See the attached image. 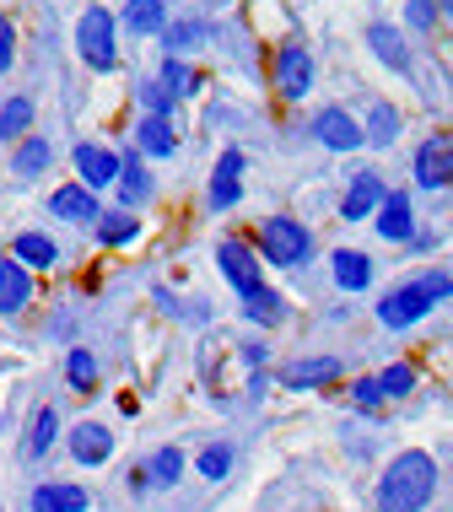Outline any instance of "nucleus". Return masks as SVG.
<instances>
[{
    "mask_svg": "<svg viewBox=\"0 0 453 512\" xmlns=\"http://www.w3.org/2000/svg\"><path fill=\"white\" fill-rule=\"evenodd\" d=\"M49 211L54 216H65V221H98V195H92L87 184H65V189H54V200H49Z\"/></svg>",
    "mask_w": 453,
    "mask_h": 512,
    "instance_id": "nucleus-9",
    "label": "nucleus"
},
{
    "mask_svg": "<svg viewBox=\"0 0 453 512\" xmlns=\"http://www.w3.org/2000/svg\"><path fill=\"white\" fill-rule=\"evenodd\" d=\"M362 135H367V141H373V146H389L394 135H400V114H394L389 103H378V108H373V124H367Z\"/></svg>",
    "mask_w": 453,
    "mask_h": 512,
    "instance_id": "nucleus-26",
    "label": "nucleus"
},
{
    "mask_svg": "<svg viewBox=\"0 0 453 512\" xmlns=\"http://www.w3.org/2000/svg\"><path fill=\"white\" fill-rule=\"evenodd\" d=\"M125 22H130V33H157V27L168 22V6H162V0H130Z\"/></svg>",
    "mask_w": 453,
    "mask_h": 512,
    "instance_id": "nucleus-21",
    "label": "nucleus"
},
{
    "mask_svg": "<svg viewBox=\"0 0 453 512\" xmlns=\"http://www.w3.org/2000/svg\"><path fill=\"white\" fill-rule=\"evenodd\" d=\"M54 259H60V248H54L44 232H22L17 238V265H33V270H49Z\"/></svg>",
    "mask_w": 453,
    "mask_h": 512,
    "instance_id": "nucleus-20",
    "label": "nucleus"
},
{
    "mask_svg": "<svg viewBox=\"0 0 453 512\" xmlns=\"http://www.w3.org/2000/svg\"><path fill=\"white\" fill-rule=\"evenodd\" d=\"M27 308V275L17 259H0V318H17Z\"/></svg>",
    "mask_w": 453,
    "mask_h": 512,
    "instance_id": "nucleus-14",
    "label": "nucleus"
},
{
    "mask_svg": "<svg viewBox=\"0 0 453 512\" xmlns=\"http://www.w3.org/2000/svg\"><path fill=\"white\" fill-rule=\"evenodd\" d=\"M98 232H103V243H125V238H135V216H103Z\"/></svg>",
    "mask_w": 453,
    "mask_h": 512,
    "instance_id": "nucleus-32",
    "label": "nucleus"
},
{
    "mask_svg": "<svg viewBox=\"0 0 453 512\" xmlns=\"http://www.w3.org/2000/svg\"><path fill=\"white\" fill-rule=\"evenodd\" d=\"M27 124H33V103H27V98H11L6 108H0V141H17Z\"/></svg>",
    "mask_w": 453,
    "mask_h": 512,
    "instance_id": "nucleus-22",
    "label": "nucleus"
},
{
    "mask_svg": "<svg viewBox=\"0 0 453 512\" xmlns=\"http://www.w3.org/2000/svg\"><path fill=\"white\" fill-rule=\"evenodd\" d=\"M335 378H340V362H335V356H313V362H297V367L281 372L286 389H313V383H335Z\"/></svg>",
    "mask_w": 453,
    "mask_h": 512,
    "instance_id": "nucleus-16",
    "label": "nucleus"
},
{
    "mask_svg": "<svg viewBox=\"0 0 453 512\" xmlns=\"http://www.w3.org/2000/svg\"><path fill=\"white\" fill-rule=\"evenodd\" d=\"M22 178H33V173H44L49 168V141L44 135H33V141H22V151H17V162H11Z\"/></svg>",
    "mask_w": 453,
    "mask_h": 512,
    "instance_id": "nucleus-23",
    "label": "nucleus"
},
{
    "mask_svg": "<svg viewBox=\"0 0 453 512\" xmlns=\"http://www.w3.org/2000/svg\"><path fill=\"white\" fill-rule=\"evenodd\" d=\"M6 65H11V22L0 17V71H6Z\"/></svg>",
    "mask_w": 453,
    "mask_h": 512,
    "instance_id": "nucleus-38",
    "label": "nucleus"
},
{
    "mask_svg": "<svg viewBox=\"0 0 453 512\" xmlns=\"http://www.w3.org/2000/svg\"><path fill=\"white\" fill-rule=\"evenodd\" d=\"M162 87H168V92H195V71L178 65V60H168V65H162Z\"/></svg>",
    "mask_w": 453,
    "mask_h": 512,
    "instance_id": "nucleus-31",
    "label": "nucleus"
},
{
    "mask_svg": "<svg viewBox=\"0 0 453 512\" xmlns=\"http://www.w3.org/2000/svg\"><path fill=\"white\" fill-rule=\"evenodd\" d=\"M378 389H383V399H400V394H410V389H416V367L394 362V367L378 378Z\"/></svg>",
    "mask_w": 453,
    "mask_h": 512,
    "instance_id": "nucleus-28",
    "label": "nucleus"
},
{
    "mask_svg": "<svg viewBox=\"0 0 453 512\" xmlns=\"http://www.w3.org/2000/svg\"><path fill=\"white\" fill-rule=\"evenodd\" d=\"M135 141H141L146 157H173V146H178V130H173V119H162V114H146L141 124H135Z\"/></svg>",
    "mask_w": 453,
    "mask_h": 512,
    "instance_id": "nucleus-12",
    "label": "nucleus"
},
{
    "mask_svg": "<svg viewBox=\"0 0 453 512\" xmlns=\"http://www.w3.org/2000/svg\"><path fill=\"white\" fill-rule=\"evenodd\" d=\"M119 173H125V205H141L146 195H151V184H146V173H141V162L130 157V168L119 162Z\"/></svg>",
    "mask_w": 453,
    "mask_h": 512,
    "instance_id": "nucleus-29",
    "label": "nucleus"
},
{
    "mask_svg": "<svg viewBox=\"0 0 453 512\" xmlns=\"http://www.w3.org/2000/svg\"><path fill=\"white\" fill-rule=\"evenodd\" d=\"M243 313L254 318V324H281V297L276 292H265V286H259V292H249V302H243Z\"/></svg>",
    "mask_w": 453,
    "mask_h": 512,
    "instance_id": "nucleus-24",
    "label": "nucleus"
},
{
    "mask_svg": "<svg viewBox=\"0 0 453 512\" xmlns=\"http://www.w3.org/2000/svg\"><path fill=\"white\" fill-rule=\"evenodd\" d=\"M76 173H81L87 189H103V184L119 178V157L108 146H76Z\"/></svg>",
    "mask_w": 453,
    "mask_h": 512,
    "instance_id": "nucleus-8",
    "label": "nucleus"
},
{
    "mask_svg": "<svg viewBox=\"0 0 453 512\" xmlns=\"http://www.w3.org/2000/svg\"><path fill=\"white\" fill-rule=\"evenodd\" d=\"M238 173H243V151H227V157L216 162V178H211V205L216 211L238 205Z\"/></svg>",
    "mask_w": 453,
    "mask_h": 512,
    "instance_id": "nucleus-15",
    "label": "nucleus"
},
{
    "mask_svg": "<svg viewBox=\"0 0 453 512\" xmlns=\"http://www.w3.org/2000/svg\"><path fill=\"white\" fill-rule=\"evenodd\" d=\"M410 22H416V27L432 22V6H427V0H416V6H410Z\"/></svg>",
    "mask_w": 453,
    "mask_h": 512,
    "instance_id": "nucleus-39",
    "label": "nucleus"
},
{
    "mask_svg": "<svg viewBox=\"0 0 453 512\" xmlns=\"http://www.w3.org/2000/svg\"><path fill=\"white\" fill-rule=\"evenodd\" d=\"M71 453L81 464H103L108 453H114V437H108V426H98V421H81L71 432Z\"/></svg>",
    "mask_w": 453,
    "mask_h": 512,
    "instance_id": "nucleus-11",
    "label": "nucleus"
},
{
    "mask_svg": "<svg viewBox=\"0 0 453 512\" xmlns=\"http://www.w3.org/2000/svg\"><path fill=\"white\" fill-rule=\"evenodd\" d=\"M367 38H373L378 60H389L394 71H405V65H410V54H405V44H400V33H389V27H373V33H367Z\"/></svg>",
    "mask_w": 453,
    "mask_h": 512,
    "instance_id": "nucleus-25",
    "label": "nucleus"
},
{
    "mask_svg": "<svg viewBox=\"0 0 453 512\" xmlns=\"http://www.w3.org/2000/svg\"><path fill=\"white\" fill-rule=\"evenodd\" d=\"M146 475L157 480V486H173V480L184 475V453H178V448H162L157 459H151V469H146Z\"/></svg>",
    "mask_w": 453,
    "mask_h": 512,
    "instance_id": "nucleus-27",
    "label": "nucleus"
},
{
    "mask_svg": "<svg viewBox=\"0 0 453 512\" xmlns=\"http://www.w3.org/2000/svg\"><path fill=\"white\" fill-rule=\"evenodd\" d=\"M33 512H87V491L81 486H38Z\"/></svg>",
    "mask_w": 453,
    "mask_h": 512,
    "instance_id": "nucleus-18",
    "label": "nucleus"
},
{
    "mask_svg": "<svg viewBox=\"0 0 453 512\" xmlns=\"http://www.w3.org/2000/svg\"><path fill=\"white\" fill-rule=\"evenodd\" d=\"M313 135H319V141H324L329 151H356V146L367 141L362 124H356V119L346 114V108H324V114L313 119Z\"/></svg>",
    "mask_w": 453,
    "mask_h": 512,
    "instance_id": "nucleus-6",
    "label": "nucleus"
},
{
    "mask_svg": "<svg viewBox=\"0 0 453 512\" xmlns=\"http://www.w3.org/2000/svg\"><path fill=\"white\" fill-rule=\"evenodd\" d=\"M265 259L270 265H308V232L297 227V221H286V216H276V221H265Z\"/></svg>",
    "mask_w": 453,
    "mask_h": 512,
    "instance_id": "nucleus-4",
    "label": "nucleus"
},
{
    "mask_svg": "<svg viewBox=\"0 0 453 512\" xmlns=\"http://www.w3.org/2000/svg\"><path fill=\"white\" fill-rule=\"evenodd\" d=\"M200 33H205L200 22H178V27H168V44H195Z\"/></svg>",
    "mask_w": 453,
    "mask_h": 512,
    "instance_id": "nucleus-36",
    "label": "nucleus"
},
{
    "mask_svg": "<svg viewBox=\"0 0 453 512\" xmlns=\"http://www.w3.org/2000/svg\"><path fill=\"white\" fill-rule=\"evenodd\" d=\"M141 103H146V114H162V119L173 114V92L162 87V81H146V87H141Z\"/></svg>",
    "mask_w": 453,
    "mask_h": 512,
    "instance_id": "nucleus-30",
    "label": "nucleus"
},
{
    "mask_svg": "<svg viewBox=\"0 0 453 512\" xmlns=\"http://www.w3.org/2000/svg\"><path fill=\"white\" fill-rule=\"evenodd\" d=\"M76 49H81V60H87L92 71H114V17L92 6L76 27Z\"/></svg>",
    "mask_w": 453,
    "mask_h": 512,
    "instance_id": "nucleus-3",
    "label": "nucleus"
},
{
    "mask_svg": "<svg viewBox=\"0 0 453 512\" xmlns=\"http://www.w3.org/2000/svg\"><path fill=\"white\" fill-rule=\"evenodd\" d=\"M222 270H227V281L238 286L243 297L259 292V259H254L243 243H222Z\"/></svg>",
    "mask_w": 453,
    "mask_h": 512,
    "instance_id": "nucleus-10",
    "label": "nucleus"
},
{
    "mask_svg": "<svg viewBox=\"0 0 453 512\" xmlns=\"http://www.w3.org/2000/svg\"><path fill=\"white\" fill-rule=\"evenodd\" d=\"M432 491H437L432 453L410 448V453H400V459L389 464V475L378 480V507L383 512H421L432 502Z\"/></svg>",
    "mask_w": 453,
    "mask_h": 512,
    "instance_id": "nucleus-1",
    "label": "nucleus"
},
{
    "mask_svg": "<svg viewBox=\"0 0 453 512\" xmlns=\"http://www.w3.org/2000/svg\"><path fill=\"white\" fill-rule=\"evenodd\" d=\"M54 448V410H38L33 421V453H49Z\"/></svg>",
    "mask_w": 453,
    "mask_h": 512,
    "instance_id": "nucleus-35",
    "label": "nucleus"
},
{
    "mask_svg": "<svg viewBox=\"0 0 453 512\" xmlns=\"http://www.w3.org/2000/svg\"><path fill=\"white\" fill-rule=\"evenodd\" d=\"M276 87H281V98H302V92L313 87V60H308V49H302V44H286V49H281V60H276Z\"/></svg>",
    "mask_w": 453,
    "mask_h": 512,
    "instance_id": "nucleus-7",
    "label": "nucleus"
},
{
    "mask_svg": "<svg viewBox=\"0 0 453 512\" xmlns=\"http://www.w3.org/2000/svg\"><path fill=\"white\" fill-rule=\"evenodd\" d=\"M65 372H71V383H76V389H87V383L98 378V362H92L87 351H71V362H65Z\"/></svg>",
    "mask_w": 453,
    "mask_h": 512,
    "instance_id": "nucleus-33",
    "label": "nucleus"
},
{
    "mask_svg": "<svg viewBox=\"0 0 453 512\" xmlns=\"http://www.w3.org/2000/svg\"><path fill=\"white\" fill-rule=\"evenodd\" d=\"M378 399H383V389H378V378H367V383H356V405H362V410H373V405H378Z\"/></svg>",
    "mask_w": 453,
    "mask_h": 512,
    "instance_id": "nucleus-37",
    "label": "nucleus"
},
{
    "mask_svg": "<svg viewBox=\"0 0 453 512\" xmlns=\"http://www.w3.org/2000/svg\"><path fill=\"white\" fill-rule=\"evenodd\" d=\"M227 469H232V448H205V453H200V475L222 480Z\"/></svg>",
    "mask_w": 453,
    "mask_h": 512,
    "instance_id": "nucleus-34",
    "label": "nucleus"
},
{
    "mask_svg": "<svg viewBox=\"0 0 453 512\" xmlns=\"http://www.w3.org/2000/svg\"><path fill=\"white\" fill-rule=\"evenodd\" d=\"M416 184L421 189L453 184V141H448V135H432V141L416 151Z\"/></svg>",
    "mask_w": 453,
    "mask_h": 512,
    "instance_id": "nucleus-5",
    "label": "nucleus"
},
{
    "mask_svg": "<svg viewBox=\"0 0 453 512\" xmlns=\"http://www.w3.org/2000/svg\"><path fill=\"white\" fill-rule=\"evenodd\" d=\"M378 232L389 243H405L410 232H416V221H410V200L405 195H383L378 200Z\"/></svg>",
    "mask_w": 453,
    "mask_h": 512,
    "instance_id": "nucleus-13",
    "label": "nucleus"
},
{
    "mask_svg": "<svg viewBox=\"0 0 453 512\" xmlns=\"http://www.w3.org/2000/svg\"><path fill=\"white\" fill-rule=\"evenodd\" d=\"M335 281L346 286V292H362V286L373 281V265H367V254H356V248H340V254H335Z\"/></svg>",
    "mask_w": 453,
    "mask_h": 512,
    "instance_id": "nucleus-19",
    "label": "nucleus"
},
{
    "mask_svg": "<svg viewBox=\"0 0 453 512\" xmlns=\"http://www.w3.org/2000/svg\"><path fill=\"white\" fill-rule=\"evenodd\" d=\"M378 200H383V184H378L373 173H356V184H351L346 205H340V216H346V221H362V216L378 211Z\"/></svg>",
    "mask_w": 453,
    "mask_h": 512,
    "instance_id": "nucleus-17",
    "label": "nucleus"
},
{
    "mask_svg": "<svg viewBox=\"0 0 453 512\" xmlns=\"http://www.w3.org/2000/svg\"><path fill=\"white\" fill-rule=\"evenodd\" d=\"M453 297V281L448 275H416V281H405L400 292H389V302H378V318L389 329H410L421 313H432V302Z\"/></svg>",
    "mask_w": 453,
    "mask_h": 512,
    "instance_id": "nucleus-2",
    "label": "nucleus"
}]
</instances>
